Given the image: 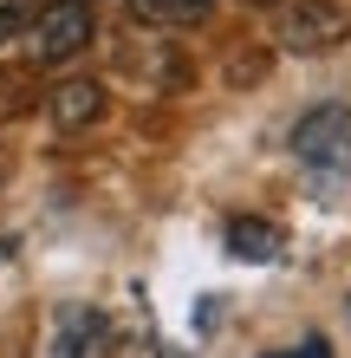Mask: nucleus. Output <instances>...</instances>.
Returning a JSON list of instances; mask_svg holds the SVG:
<instances>
[{
	"label": "nucleus",
	"instance_id": "1",
	"mask_svg": "<svg viewBox=\"0 0 351 358\" xmlns=\"http://www.w3.org/2000/svg\"><path fill=\"white\" fill-rule=\"evenodd\" d=\"M306 170H325L338 176L351 163V104H313L299 124H293V143H286Z\"/></svg>",
	"mask_w": 351,
	"mask_h": 358
},
{
	"label": "nucleus",
	"instance_id": "2",
	"mask_svg": "<svg viewBox=\"0 0 351 358\" xmlns=\"http://www.w3.org/2000/svg\"><path fill=\"white\" fill-rule=\"evenodd\" d=\"M280 46L299 52V59H319L351 39V7H338V0H293V7H280Z\"/></svg>",
	"mask_w": 351,
	"mask_h": 358
},
{
	"label": "nucleus",
	"instance_id": "3",
	"mask_svg": "<svg viewBox=\"0 0 351 358\" xmlns=\"http://www.w3.org/2000/svg\"><path fill=\"white\" fill-rule=\"evenodd\" d=\"M85 46H91V7H78V0H52L27 27V59L33 66H66Z\"/></svg>",
	"mask_w": 351,
	"mask_h": 358
},
{
	"label": "nucleus",
	"instance_id": "4",
	"mask_svg": "<svg viewBox=\"0 0 351 358\" xmlns=\"http://www.w3.org/2000/svg\"><path fill=\"white\" fill-rule=\"evenodd\" d=\"M46 111L59 131H85V124L105 117V85H91V78H66L52 98H46Z\"/></svg>",
	"mask_w": 351,
	"mask_h": 358
},
{
	"label": "nucleus",
	"instance_id": "5",
	"mask_svg": "<svg viewBox=\"0 0 351 358\" xmlns=\"http://www.w3.org/2000/svg\"><path fill=\"white\" fill-rule=\"evenodd\" d=\"M286 248V228L267 222V215H234L228 222V255L234 261H280Z\"/></svg>",
	"mask_w": 351,
	"mask_h": 358
},
{
	"label": "nucleus",
	"instance_id": "6",
	"mask_svg": "<svg viewBox=\"0 0 351 358\" xmlns=\"http://www.w3.org/2000/svg\"><path fill=\"white\" fill-rule=\"evenodd\" d=\"M130 13L143 27H195L215 13V0H130Z\"/></svg>",
	"mask_w": 351,
	"mask_h": 358
},
{
	"label": "nucleus",
	"instance_id": "7",
	"mask_svg": "<svg viewBox=\"0 0 351 358\" xmlns=\"http://www.w3.org/2000/svg\"><path fill=\"white\" fill-rule=\"evenodd\" d=\"M98 332H105V320H98L91 306H66V313H59V345H52V352H59V358H85Z\"/></svg>",
	"mask_w": 351,
	"mask_h": 358
},
{
	"label": "nucleus",
	"instance_id": "8",
	"mask_svg": "<svg viewBox=\"0 0 351 358\" xmlns=\"http://www.w3.org/2000/svg\"><path fill=\"white\" fill-rule=\"evenodd\" d=\"M267 358H332V352H325V339H306V345H293V352H267Z\"/></svg>",
	"mask_w": 351,
	"mask_h": 358
},
{
	"label": "nucleus",
	"instance_id": "9",
	"mask_svg": "<svg viewBox=\"0 0 351 358\" xmlns=\"http://www.w3.org/2000/svg\"><path fill=\"white\" fill-rule=\"evenodd\" d=\"M20 27H27V7H7V13H0V39H13Z\"/></svg>",
	"mask_w": 351,
	"mask_h": 358
},
{
	"label": "nucleus",
	"instance_id": "10",
	"mask_svg": "<svg viewBox=\"0 0 351 358\" xmlns=\"http://www.w3.org/2000/svg\"><path fill=\"white\" fill-rule=\"evenodd\" d=\"M254 7H274V0H254Z\"/></svg>",
	"mask_w": 351,
	"mask_h": 358
},
{
	"label": "nucleus",
	"instance_id": "11",
	"mask_svg": "<svg viewBox=\"0 0 351 358\" xmlns=\"http://www.w3.org/2000/svg\"><path fill=\"white\" fill-rule=\"evenodd\" d=\"M78 7H85V0H78Z\"/></svg>",
	"mask_w": 351,
	"mask_h": 358
}]
</instances>
